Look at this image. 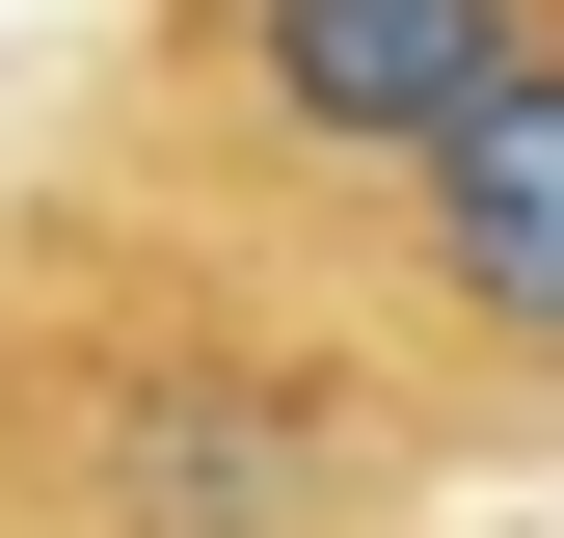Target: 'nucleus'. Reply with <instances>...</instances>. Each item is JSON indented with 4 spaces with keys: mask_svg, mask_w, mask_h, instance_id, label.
I'll return each instance as SVG.
<instances>
[{
    "mask_svg": "<svg viewBox=\"0 0 564 538\" xmlns=\"http://www.w3.org/2000/svg\"><path fill=\"white\" fill-rule=\"evenodd\" d=\"M457 485V404L349 297V243L188 216L54 162L0 216V538H403Z\"/></svg>",
    "mask_w": 564,
    "mask_h": 538,
    "instance_id": "nucleus-1",
    "label": "nucleus"
},
{
    "mask_svg": "<svg viewBox=\"0 0 564 538\" xmlns=\"http://www.w3.org/2000/svg\"><path fill=\"white\" fill-rule=\"evenodd\" d=\"M538 28L564 0H134L108 82H82V162L188 189V216H269V243H349Z\"/></svg>",
    "mask_w": 564,
    "mask_h": 538,
    "instance_id": "nucleus-2",
    "label": "nucleus"
},
{
    "mask_svg": "<svg viewBox=\"0 0 564 538\" xmlns=\"http://www.w3.org/2000/svg\"><path fill=\"white\" fill-rule=\"evenodd\" d=\"M349 297L403 323V377L457 404V458H538L564 431V28L349 216Z\"/></svg>",
    "mask_w": 564,
    "mask_h": 538,
    "instance_id": "nucleus-3",
    "label": "nucleus"
}]
</instances>
